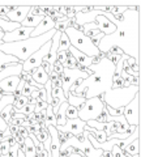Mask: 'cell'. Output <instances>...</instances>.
<instances>
[{
  "label": "cell",
  "mask_w": 141,
  "mask_h": 157,
  "mask_svg": "<svg viewBox=\"0 0 141 157\" xmlns=\"http://www.w3.org/2000/svg\"><path fill=\"white\" fill-rule=\"evenodd\" d=\"M30 75H32L33 80L35 81L41 88L45 86V84H46L47 80H48V75L45 72V70H43L42 67H38V68H35V70H33L30 72Z\"/></svg>",
  "instance_id": "18"
},
{
  "label": "cell",
  "mask_w": 141,
  "mask_h": 157,
  "mask_svg": "<svg viewBox=\"0 0 141 157\" xmlns=\"http://www.w3.org/2000/svg\"><path fill=\"white\" fill-rule=\"evenodd\" d=\"M22 151V153L25 157H35V148H34V144H33V141L30 137H26L25 140H24V145L20 148Z\"/></svg>",
  "instance_id": "21"
},
{
  "label": "cell",
  "mask_w": 141,
  "mask_h": 157,
  "mask_svg": "<svg viewBox=\"0 0 141 157\" xmlns=\"http://www.w3.org/2000/svg\"><path fill=\"white\" fill-rule=\"evenodd\" d=\"M63 71H64V68H63V66L60 64V63L55 62V63H54V66H52V72H55L56 75L61 76V75H63Z\"/></svg>",
  "instance_id": "42"
},
{
  "label": "cell",
  "mask_w": 141,
  "mask_h": 157,
  "mask_svg": "<svg viewBox=\"0 0 141 157\" xmlns=\"http://www.w3.org/2000/svg\"><path fill=\"white\" fill-rule=\"evenodd\" d=\"M37 101H42V102H46L47 97H46V89L45 88H42V89L38 90V97L35 98Z\"/></svg>",
  "instance_id": "44"
},
{
  "label": "cell",
  "mask_w": 141,
  "mask_h": 157,
  "mask_svg": "<svg viewBox=\"0 0 141 157\" xmlns=\"http://www.w3.org/2000/svg\"><path fill=\"white\" fill-rule=\"evenodd\" d=\"M99 14H102V12H101V11H97V9H93V11L86 12V13L79 12V13L75 14V21H76L77 25L84 26V25H86V24L94 22L95 18H97V16H99Z\"/></svg>",
  "instance_id": "14"
},
{
  "label": "cell",
  "mask_w": 141,
  "mask_h": 157,
  "mask_svg": "<svg viewBox=\"0 0 141 157\" xmlns=\"http://www.w3.org/2000/svg\"><path fill=\"white\" fill-rule=\"evenodd\" d=\"M61 66H63V68H68V70H75V68L77 67V63L73 59V56L71 55V52L67 51V59H65V62L63 63Z\"/></svg>",
  "instance_id": "31"
},
{
  "label": "cell",
  "mask_w": 141,
  "mask_h": 157,
  "mask_svg": "<svg viewBox=\"0 0 141 157\" xmlns=\"http://www.w3.org/2000/svg\"><path fill=\"white\" fill-rule=\"evenodd\" d=\"M18 134H20L24 139H26V137L29 136V132H28V130L25 128V127H22V126H20L18 127Z\"/></svg>",
  "instance_id": "46"
},
{
  "label": "cell",
  "mask_w": 141,
  "mask_h": 157,
  "mask_svg": "<svg viewBox=\"0 0 141 157\" xmlns=\"http://www.w3.org/2000/svg\"><path fill=\"white\" fill-rule=\"evenodd\" d=\"M8 128V123H6V122L3 121V118L0 117V134H2V132H4Z\"/></svg>",
  "instance_id": "47"
},
{
  "label": "cell",
  "mask_w": 141,
  "mask_h": 157,
  "mask_svg": "<svg viewBox=\"0 0 141 157\" xmlns=\"http://www.w3.org/2000/svg\"><path fill=\"white\" fill-rule=\"evenodd\" d=\"M86 100L84 97H79V96H75L73 93H69V94L67 96V102L69 106H73L76 107V109H79V107H81L82 105H84V102Z\"/></svg>",
  "instance_id": "24"
},
{
  "label": "cell",
  "mask_w": 141,
  "mask_h": 157,
  "mask_svg": "<svg viewBox=\"0 0 141 157\" xmlns=\"http://www.w3.org/2000/svg\"><path fill=\"white\" fill-rule=\"evenodd\" d=\"M123 152H124V155H127L128 157L140 155V137H139V139H136V140H133L132 143H129L123 149Z\"/></svg>",
  "instance_id": "22"
},
{
  "label": "cell",
  "mask_w": 141,
  "mask_h": 157,
  "mask_svg": "<svg viewBox=\"0 0 141 157\" xmlns=\"http://www.w3.org/2000/svg\"><path fill=\"white\" fill-rule=\"evenodd\" d=\"M91 75L82 80V82L73 92L75 96L84 97L85 100H90L94 97L105 94L113 86V76L115 73V64L109 59L103 58L99 63L91 64L89 67Z\"/></svg>",
  "instance_id": "2"
},
{
  "label": "cell",
  "mask_w": 141,
  "mask_h": 157,
  "mask_svg": "<svg viewBox=\"0 0 141 157\" xmlns=\"http://www.w3.org/2000/svg\"><path fill=\"white\" fill-rule=\"evenodd\" d=\"M55 26V22L52 21V18L50 17H43V20L39 22V25H38L37 28L33 29V33L30 37H39V36H43V34L48 33L50 30H52Z\"/></svg>",
  "instance_id": "15"
},
{
  "label": "cell",
  "mask_w": 141,
  "mask_h": 157,
  "mask_svg": "<svg viewBox=\"0 0 141 157\" xmlns=\"http://www.w3.org/2000/svg\"><path fill=\"white\" fill-rule=\"evenodd\" d=\"M102 157H113V152L111 151H103L102 152Z\"/></svg>",
  "instance_id": "48"
},
{
  "label": "cell",
  "mask_w": 141,
  "mask_h": 157,
  "mask_svg": "<svg viewBox=\"0 0 141 157\" xmlns=\"http://www.w3.org/2000/svg\"><path fill=\"white\" fill-rule=\"evenodd\" d=\"M94 26L97 30H99L101 33H103L105 36H110V34H113L115 32V25L111 21H109L107 18H106L103 14H99V16H97L95 21L93 22Z\"/></svg>",
  "instance_id": "13"
},
{
  "label": "cell",
  "mask_w": 141,
  "mask_h": 157,
  "mask_svg": "<svg viewBox=\"0 0 141 157\" xmlns=\"http://www.w3.org/2000/svg\"><path fill=\"white\" fill-rule=\"evenodd\" d=\"M18 149H20V145H18V144H14V145H12L11 148H9L8 153H7L6 156H3V157H17Z\"/></svg>",
  "instance_id": "38"
},
{
  "label": "cell",
  "mask_w": 141,
  "mask_h": 157,
  "mask_svg": "<svg viewBox=\"0 0 141 157\" xmlns=\"http://www.w3.org/2000/svg\"><path fill=\"white\" fill-rule=\"evenodd\" d=\"M21 78L20 76H11V77H7L4 78L3 81H0V90L3 93H13L16 92L18 84H20Z\"/></svg>",
  "instance_id": "16"
},
{
  "label": "cell",
  "mask_w": 141,
  "mask_h": 157,
  "mask_svg": "<svg viewBox=\"0 0 141 157\" xmlns=\"http://www.w3.org/2000/svg\"><path fill=\"white\" fill-rule=\"evenodd\" d=\"M64 33H65V36L68 37V39H69L71 46L75 47L77 51L85 54V55L89 56V58L101 55L98 47H95L93 45V42L90 41V38H87L82 32L77 30V29H75V28L68 26L64 30Z\"/></svg>",
  "instance_id": "5"
},
{
  "label": "cell",
  "mask_w": 141,
  "mask_h": 157,
  "mask_svg": "<svg viewBox=\"0 0 141 157\" xmlns=\"http://www.w3.org/2000/svg\"><path fill=\"white\" fill-rule=\"evenodd\" d=\"M106 54H115V55H123V51H121L119 47L113 46L111 48H109V51L106 52Z\"/></svg>",
  "instance_id": "45"
},
{
  "label": "cell",
  "mask_w": 141,
  "mask_h": 157,
  "mask_svg": "<svg viewBox=\"0 0 141 157\" xmlns=\"http://www.w3.org/2000/svg\"><path fill=\"white\" fill-rule=\"evenodd\" d=\"M51 97H52V100H54V98L59 100L61 104L67 102V97L64 96V92H63L61 88H52L51 89Z\"/></svg>",
  "instance_id": "28"
},
{
  "label": "cell",
  "mask_w": 141,
  "mask_h": 157,
  "mask_svg": "<svg viewBox=\"0 0 141 157\" xmlns=\"http://www.w3.org/2000/svg\"><path fill=\"white\" fill-rule=\"evenodd\" d=\"M34 109H35V105H32V104H28V105H25L22 107V109H20L17 113H20V114H22V115H25V117H28L29 114H32V113H34Z\"/></svg>",
  "instance_id": "36"
},
{
  "label": "cell",
  "mask_w": 141,
  "mask_h": 157,
  "mask_svg": "<svg viewBox=\"0 0 141 157\" xmlns=\"http://www.w3.org/2000/svg\"><path fill=\"white\" fill-rule=\"evenodd\" d=\"M21 72H22V63H18V64H14V66H9V67L0 71V81H3L4 78L11 77V76H20Z\"/></svg>",
  "instance_id": "17"
},
{
  "label": "cell",
  "mask_w": 141,
  "mask_h": 157,
  "mask_svg": "<svg viewBox=\"0 0 141 157\" xmlns=\"http://www.w3.org/2000/svg\"><path fill=\"white\" fill-rule=\"evenodd\" d=\"M123 117L128 126H140V92L124 107Z\"/></svg>",
  "instance_id": "8"
},
{
  "label": "cell",
  "mask_w": 141,
  "mask_h": 157,
  "mask_svg": "<svg viewBox=\"0 0 141 157\" xmlns=\"http://www.w3.org/2000/svg\"><path fill=\"white\" fill-rule=\"evenodd\" d=\"M140 92V86H127L118 88V89H109L105 94H102V101L106 106L111 109L125 107Z\"/></svg>",
  "instance_id": "4"
},
{
  "label": "cell",
  "mask_w": 141,
  "mask_h": 157,
  "mask_svg": "<svg viewBox=\"0 0 141 157\" xmlns=\"http://www.w3.org/2000/svg\"><path fill=\"white\" fill-rule=\"evenodd\" d=\"M12 113H13V105H9L0 113V117L3 118V121L6 122V123H9L12 119Z\"/></svg>",
  "instance_id": "32"
},
{
  "label": "cell",
  "mask_w": 141,
  "mask_h": 157,
  "mask_svg": "<svg viewBox=\"0 0 141 157\" xmlns=\"http://www.w3.org/2000/svg\"><path fill=\"white\" fill-rule=\"evenodd\" d=\"M3 37H4V32L2 30V29H0V41L3 39Z\"/></svg>",
  "instance_id": "49"
},
{
  "label": "cell",
  "mask_w": 141,
  "mask_h": 157,
  "mask_svg": "<svg viewBox=\"0 0 141 157\" xmlns=\"http://www.w3.org/2000/svg\"><path fill=\"white\" fill-rule=\"evenodd\" d=\"M55 33H56V30L52 29V30H50L48 33L43 34V36H39V37H30V38L24 39V41H20V42L3 43V45H0V51L7 54V55H12L14 58H17L21 63H24L29 56H32L34 52L39 50L45 43L51 41V38L54 37Z\"/></svg>",
  "instance_id": "3"
},
{
  "label": "cell",
  "mask_w": 141,
  "mask_h": 157,
  "mask_svg": "<svg viewBox=\"0 0 141 157\" xmlns=\"http://www.w3.org/2000/svg\"><path fill=\"white\" fill-rule=\"evenodd\" d=\"M101 157H102V156H101Z\"/></svg>",
  "instance_id": "52"
},
{
  "label": "cell",
  "mask_w": 141,
  "mask_h": 157,
  "mask_svg": "<svg viewBox=\"0 0 141 157\" xmlns=\"http://www.w3.org/2000/svg\"><path fill=\"white\" fill-rule=\"evenodd\" d=\"M47 107V102H42V101H38L37 105H35V109H34V114H38V113H41L43 110H46Z\"/></svg>",
  "instance_id": "41"
},
{
  "label": "cell",
  "mask_w": 141,
  "mask_h": 157,
  "mask_svg": "<svg viewBox=\"0 0 141 157\" xmlns=\"http://www.w3.org/2000/svg\"><path fill=\"white\" fill-rule=\"evenodd\" d=\"M30 9H32V6H20V7L17 6L14 11L7 13V20H9L11 22L21 24L26 18L28 14L30 13Z\"/></svg>",
  "instance_id": "12"
},
{
  "label": "cell",
  "mask_w": 141,
  "mask_h": 157,
  "mask_svg": "<svg viewBox=\"0 0 141 157\" xmlns=\"http://www.w3.org/2000/svg\"><path fill=\"white\" fill-rule=\"evenodd\" d=\"M86 123L85 122H82L81 119L79 118H76V119H67L65 124L61 126V127H55L56 131L59 132H64V134H71L73 135L75 137L82 135V132H84V128H85Z\"/></svg>",
  "instance_id": "10"
},
{
  "label": "cell",
  "mask_w": 141,
  "mask_h": 157,
  "mask_svg": "<svg viewBox=\"0 0 141 157\" xmlns=\"http://www.w3.org/2000/svg\"><path fill=\"white\" fill-rule=\"evenodd\" d=\"M102 14L115 25V32L101 39L98 50L106 54L113 46L119 47L124 55L140 62L139 48V22H140V6H129L128 11L123 14Z\"/></svg>",
  "instance_id": "1"
},
{
  "label": "cell",
  "mask_w": 141,
  "mask_h": 157,
  "mask_svg": "<svg viewBox=\"0 0 141 157\" xmlns=\"http://www.w3.org/2000/svg\"><path fill=\"white\" fill-rule=\"evenodd\" d=\"M105 109L103 101H101L98 97L90 98L84 102V105L79 107V119L82 122H90V121H97L98 117L102 114V110Z\"/></svg>",
  "instance_id": "6"
},
{
  "label": "cell",
  "mask_w": 141,
  "mask_h": 157,
  "mask_svg": "<svg viewBox=\"0 0 141 157\" xmlns=\"http://www.w3.org/2000/svg\"><path fill=\"white\" fill-rule=\"evenodd\" d=\"M42 20H43V17H41V16H34V14L29 13L26 16V18L24 20L20 25L24 26V28H32V29H34V28H37L38 25H39V22L42 21Z\"/></svg>",
  "instance_id": "20"
},
{
  "label": "cell",
  "mask_w": 141,
  "mask_h": 157,
  "mask_svg": "<svg viewBox=\"0 0 141 157\" xmlns=\"http://www.w3.org/2000/svg\"><path fill=\"white\" fill-rule=\"evenodd\" d=\"M71 47V43H69V39L65 36V33H61L60 36V41H59V48L58 51H68Z\"/></svg>",
  "instance_id": "30"
},
{
  "label": "cell",
  "mask_w": 141,
  "mask_h": 157,
  "mask_svg": "<svg viewBox=\"0 0 141 157\" xmlns=\"http://www.w3.org/2000/svg\"><path fill=\"white\" fill-rule=\"evenodd\" d=\"M30 98V97H29ZM29 98L28 97H24V96H20L18 98H16L14 100V102H13V109H14V111H18L20 109H22L25 105H28L29 104Z\"/></svg>",
  "instance_id": "29"
},
{
  "label": "cell",
  "mask_w": 141,
  "mask_h": 157,
  "mask_svg": "<svg viewBox=\"0 0 141 157\" xmlns=\"http://www.w3.org/2000/svg\"><path fill=\"white\" fill-rule=\"evenodd\" d=\"M68 25H69V20H68L65 16H63L60 20H58V21L55 22V26L54 29L56 32H60V33H64V30L68 28Z\"/></svg>",
  "instance_id": "27"
},
{
  "label": "cell",
  "mask_w": 141,
  "mask_h": 157,
  "mask_svg": "<svg viewBox=\"0 0 141 157\" xmlns=\"http://www.w3.org/2000/svg\"><path fill=\"white\" fill-rule=\"evenodd\" d=\"M33 33V29L32 28H24L20 26L17 29H14L13 32L11 33H4V37H3V43H12V42H20L24 41V39H28L30 38Z\"/></svg>",
  "instance_id": "11"
},
{
  "label": "cell",
  "mask_w": 141,
  "mask_h": 157,
  "mask_svg": "<svg viewBox=\"0 0 141 157\" xmlns=\"http://www.w3.org/2000/svg\"><path fill=\"white\" fill-rule=\"evenodd\" d=\"M2 93H3V92H2V90H0V94H2Z\"/></svg>",
  "instance_id": "50"
},
{
  "label": "cell",
  "mask_w": 141,
  "mask_h": 157,
  "mask_svg": "<svg viewBox=\"0 0 141 157\" xmlns=\"http://www.w3.org/2000/svg\"><path fill=\"white\" fill-rule=\"evenodd\" d=\"M34 136H35V139L39 141V143H45V141L48 139V132H47V128H41L39 132H37V134H34Z\"/></svg>",
  "instance_id": "34"
},
{
  "label": "cell",
  "mask_w": 141,
  "mask_h": 157,
  "mask_svg": "<svg viewBox=\"0 0 141 157\" xmlns=\"http://www.w3.org/2000/svg\"><path fill=\"white\" fill-rule=\"evenodd\" d=\"M9 148H11V145L8 144V141H2L0 143V156H6L9 152Z\"/></svg>",
  "instance_id": "39"
},
{
  "label": "cell",
  "mask_w": 141,
  "mask_h": 157,
  "mask_svg": "<svg viewBox=\"0 0 141 157\" xmlns=\"http://www.w3.org/2000/svg\"><path fill=\"white\" fill-rule=\"evenodd\" d=\"M90 75L86 72H82L80 70H68V68H64V71H63V75H61V81H63V85H61V89L64 92V96L67 97L69 94V88L75 84L76 80H79V78H82V80H85Z\"/></svg>",
  "instance_id": "9"
},
{
  "label": "cell",
  "mask_w": 141,
  "mask_h": 157,
  "mask_svg": "<svg viewBox=\"0 0 141 157\" xmlns=\"http://www.w3.org/2000/svg\"><path fill=\"white\" fill-rule=\"evenodd\" d=\"M0 157H2V156H0Z\"/></svg>",
  "instance_id": "51"
},
{
  "label": "cell",
  "mask_w": 141,
  "mask_h": 157,
  "mask_svg": "<svg viewBox=\"0 0 141 157\" xmlns=\"http://www.w3.org/2000/svg\"><path fill=\"white\" fill-rule=\"evenodd\" d=\"M118 88H125V84H124V80L120 77V75L114 73V76H113V86H111V89H118Z\"/></svg>",
  "instance_id": "33"
},
{
  "label": "cell",
  "mask_w": 141,
  "mask_h": 157,
  "mask_svg": "<svg viewBox=\"0 0 141 157\" xmlns=\"http://www.w3.org/2000/svg\"><path fill=\"white\" fill-rule=\"evenodd\" d=\"M111 152H113V157H128L127 155H124V152L121 151L119 147H116L114 145L113 147V149H111Z\"/></svg>",
  "instance_id": "40"
},
{
  "label": "cell",
  "mask_w": 141,
  "mask_h": 157,
  "mask_svg": "<svg viewBox=\"0 0 141 157\" xmlns=\"http://www.w3.org/2000/svg\"><path fill=\"white\" fill-rule=\"evenodd\" d=\"M65 117L67 119H76V118H79V110L73 106H68V109L65 111Z\"/></svg>",
  "instance_id": "35"
},
{
  "label": "cell",
  "mask_w": 141,
  "mask_h": 157,
  "mask_svg": "<svg viewBox=\"0 0 141 157\" xmlns=\"http://www.w3.org/2000/svg\"><path fill=\"white\" fill-rule=\"evenodd\" d=\"M67 59V51H58L56 52V62L63 64Z\"/></svg>",
  "instance_id": "43"
},
{
  "label": "cell",
  "mask_w": 141,
  "mask_h": 157,
  "mask_svg": "<svg viewBox=\"0 0 141 157\" xmlns=\"http://www.w3.org/2000/svg\"><path fill=\"white\" fill-rule=\"evenodd\" d=\"M34 90H39V89H37L35 86H32V85H29L28 82H25V85H24V89H22V94L21 96H24V97H30V94L34 92Z\"/></svg>",
  "instance_id": "37"
},
{
  "label": "cell",
  "mask_w": 141,
  "mask_h": 157,
  "mask_svg": "<svg viewBox=\"0 0 141 157\" xmlns=\"http://www.w3.org/2000/svg\"><path fill=\"white\" fill-rule=\"evenodd\" d=\"M68 102H64V104H61L60 107H59V110H58V114H56V127L59 126H64L65 124V122H67V117H65V111L68 109Z\"/></svg>",
  "instance_id": "23"
},
{
  "label": "cell",
  "mask_w": 141,
  "mask_h": 157,
  "mask_svg": "<svg viewBox=\"0 0 141 157\" xmlns=\"http://www.w3.org/2000/svg\"><path fill=\"white\" fill-rule=\"evenodd\" d=\"M14 100H16V98H14V96L12 94V93H3V94H2V100H0V113L6 109L7 106L13 105Z\"/></svg>",
  "instance_id": "25"
},
{
  "label": "cell",
  "mask_w": 141,
  "mask_h": 157,
  "mask_svg": "<svg viewBox=\"0 0 141 157\" xmlns=\"http://www.w3.org/2000/svg\"><path fill=\"white\" fill-rule=\"evenodd\" d=\"M18 63H21V62L18 60L17 58H14L12 55H7V54L0 51V71L4 70V68H7V67H9V66L18 64Z\"/></svg>",
  "instance_id": "19"
},
{
  "label": "cell",
  "mask_w": 141,
  "mask_h": 157,
  "mask_svg": "<svg viewBox=\"0 0 141 157\" xmlns=\"http://www.w3.org/2000/svg\"><path fill=\"white\" fill-rule=\"evenodd\" d=\"M45 126H46V128L48 126L56 127V117H55L54 113H52L51 105H47V107H46V122H45Z\"/></svg>",
  "instance_id": "26"
},
{
  "label": "cell",
  "mask_w": 141,
  "mask_h": 157,
  "mask_svg": "<svg viewBox=\"0 0 141 157\" xmlns=\"http://www.w3.org/2000/svg\"><path fill=\"white\" fill-rule=\"evenodd\" d=\"M50 47H51V41H48L47 43H45L39 50L35 51L32 56H29L25 62L22 63V71L24 72H32L33 70L41 67L43 59H45L48 52H50Z\"/></svg>",
  "instance_id": "7"
}]
</instances>
